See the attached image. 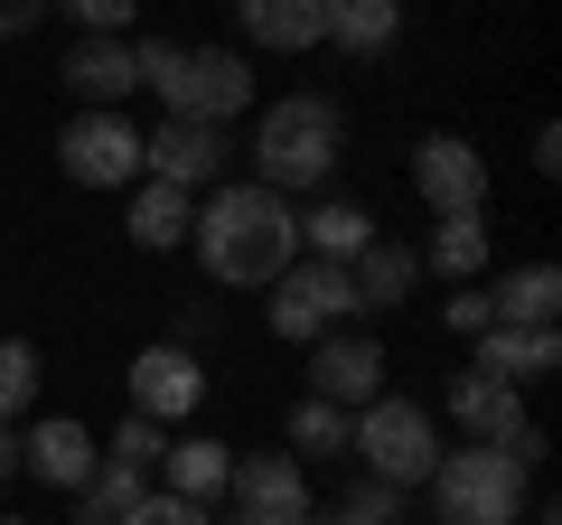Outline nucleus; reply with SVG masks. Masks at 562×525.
Wrapping results in <instances>:
<instances>
[{
    "mask_svg": "<svg viewBox=\"0 0 562 525\" xmlns=\"http://www.w3.org/2000/svg\"><path fill=\"white\" fill-rule=\"evenodd\" d=\"M188 244H198V262L225 291H272L301 262V216L272 188H216L198 206V225H188Z\"/></svg>",
    "mask_w": 562,
    "mask_h": 525,
    "instance_id": "1",
    "label": "nucleus"
},
{
    "mask_svg": "<svg viewBox=\"0 0 562 525\" xmlns=\"http://www.w3.org/2000/svg\"><path fill=\"white\" fill-rule=\"evenodd\" d=\"M347 150V122L328 94H281L272 113L254 122V188H272V198H301V188H328V169H338Z\"/></svg>",
    "mask_w": 562,
    "mask_h": 525,
    "instance_id": "2",
    "label": "nucleus"
},
{
    "mask_svg": "<svg viewBox=\"0 0 562 525\" xmlns=\"http://www.w3.org/2000/svg\"><path fill=\"white\" fill-rule=\"evenodd\" d=\"M140 85L169 103V122H235L254 103V66L235 47H169V38H140L132 47Z\"/></svg>",
    "mask_w": 562,
    "mask_h": 525,
    "instance_id": "3",
    "label": "nucleus"
},
{
    "mask_svg": "<svg viewBox=\"0 0 562 525\" xmlns=\"http://www.w3.org/2000/svg\"><path fill=\"white\" fill-rule=\"evenodd\" d=\"M431 506L441 525H525V469L497 442H469L431 460Z\"/></svg>",
    "mask_w": 562,
    "mask_h": 525,
    "instance_id": "4",
    "label": "nucleus"
},
{
    "mask_svg": "<svg viewBox=\"0 0 562 525\" xmlns=\"http://www.w3.org/2000/svg\"><path fill=\"white\" fill-rule=\"evenodd\" d=\"M347 450L366 460V479H394V488H422V479H431V460H441L431 413L403 404V394H375V404L347 423Z\"/></svg>",
    "mask_w": 562,
    "mask_h": 525,
    "instance_id": "5",
    "label": "nucleus"
},
{
    "mask_svg": "<svg viewBox=\"0 0 562 525\" xmlns=\"http://www.w3.org/2000/svg\"><path fill=\"white\" fill-rule=\"evenodd\" d=\"M338 320H357V301H347V262H291L272 282V338H291V347H310V338H328Z\"/></svg>",
    "mask_w": 562,
    "mask_h": 525,
    "instance_id": "6",
    "label": "nucleus"
},
{
    "mask_svg": "<svg viewBox=\"0 0 562 525\" xmlns=\"http://www.w3.org/2000/svg\"><path fill=\"white\" fill-rule=\"evenodd\" d=\"M225 506H235V525H310V516H319V506H310V469L291 460V450H254V460H235Z\"/></svg>",
    "mask_w": 562,
    "mask_h": 525,
    "instance_id": "7",
    "label": "nucleus"
},
{
    "mask_svg": "<svg viewBox=\"0 0 562 525\" xmlns=\"http://www.w3.org/2000/svg\"><path fill=\"white\" fill-rule=\"evenodd\" d=\"M57 169L76 188H132L140 179V132H132V113H76L57 132Z\"/></svg>",
    "mask_w": 562,
    "mask_h": 525,
    "instance_id": "8",
    "label": "nucleus"
},
{
    "mask_svg": "<svg viewBox=\"0 0 562 525\" xmlns=\"http://www.w3.org/2000/svg\"><path fill=\"white\" fill-rule=\"evenodd\" d=\"M198 404H206L198 347L160 338V347H140V357H132V413H140V423H188Z\"/></svg>",
    "mask_w": 562,
    "mask_h": 525,
    "instance_id": "9",
    "label": "nucleus"
},
{
    "mask_svg": "<svg viewBox=\"0 0 562 525\" xmlns=\"http://www.w3.org/2000/svg\"><path fill=\"white\" fill-rule=\"evenodd\" d=\"M413 188H422L431 216H479V206H487V160H479V142L431 132V142L413 150Z\"/></svg>",
    "mask_w": 562,
    "mask_h": 525,
    "instance_id": "10",
    "label": "nucleus"
},
{
    "mask_svg": "<svg viewBox=\"0 0 562 525\" xmlns=\"http://www.w3.org/2000/svg\"><path fill=\"white\" fill-rule=\"evenodd\" d=\"M225 160H235L225 122H160V132H140V169H150L160 188H188V198H198Z\"/></svg>",
    "mask_w": 562,
    "mask_h": 525,
    "instance_id": "11",
    "label": "nucleus"
},
{
    "mask_svg": "<svg viewBox=\"0 0 562 525\" xmlns=\"http://www.w3.org/2000/svg\"><path fill=\"white\" fill-rule=\"evenodd\" d=\"M310 394L319 404H338V413H366L384 394V347L375 338H310Z\"/></svg>",
    "mask_w": 562,
    "mask_h": 525,
    "instance_id": "12",
    "label": "nucleus"
},
{
    "mask_svg": "<svg viewBox=\"0 0 562 525\" xmlns=\"http://www.w3.org/2000/svg\"><path fill=\"white\" fill-rule=\"evenodd\" d=\"M94 460H103V442H94L85 423H66V413H57V423H38V432L20 442V469H29V479H47V488H66V498L94 479Z\"/></svg>",
    "mask_w": 562,
    "mask_h": 525,
    "instance_id": "13",
    "label": "nucleus"
},
{
    "mask_svg": "<svg viewBox=\"0 0 562 525\" xmlns=\"http://www.w3.org/2000/svg\"><path fill=\"white\" fill-rule=\"evenodd\" d=\"M469 347H479L469 366H479V376H497V384H516V394H525V384H543V376L562 366V338H553V328H479Z\"/></svg>",
    "mask_w": 562,
    "mask_h": 525,
    "instance_id": "14",
    "label": "nucleus"
},
{
    "mask_svg": "<svg viewBox=\"0 0 562 525\" xmlns=\"http://www.w3.org/2000/svg\"><path fill=\"white\" fill-rule=\"evenodd\" d=\"M235 20H244V38L272 47V57L328 47V0H235Z\"/></svg>",
    "mask_w": 562,
    "mask_h": 525,
    "instance_id": "15",
    "label": "nucleus"
},
{
    "mask_svg": "<svg viewBox=\"0 0 562 525\" xmlns=\"http://www.w3.org/2000/svg\"><path fill=\"white\" fill-rule=\"evenodd\" d=\"M450 423L469 432V442H506V432H525V394L497 376H479V366H460L450 376Z\"/></svg>",
    "mask_w": 562,
    "mask_h": 525,
    "instance_id": "16",
    "label": "nucleus"
},
{
    "mask_svg": "<svg viewBox=\"0 0 562 525\" xmlns=\"http://www.w3.org/2000/svg\"><path fill=\"white\" fill-rule=\"evenodd\" d=\"M413 282H422V254H403V244H384V235L347 262V301H357V310H403Z\"/></svg>",
    "mask_w": 562,
    "mask_h": 525,
    "instance_id": "17",
    "label": "nucleus"
},
{
    "mask_svg": "<svg viewBox=\"0 0 562 525\" xmlns=\"http://www.w3.org/2000/svg\"><path fill=\"white\" fill-rule=\"evenodd\" d=\"M66 85H76L94 113H113L122 94H140V66H132V38H85L76 57H66Z\"/></svg>",
    "mask_w": 562,
    "mask_h": 525,
    "instance_id": "18",
    "label": "nucleus"
},
{
    "mask_svg": "<svg viewBox=\"0 0 562 525\" xmlns=\"http://www.w3.org/2000/svg\"><path fill=\"white\" fill-rule=\"evenodd\" d=\"M553 310H562L553 262H525V272H506V282L487 291V328H553Z\"/></svg>",
    "mask_w": 562,
    "mask_h": 525,
    "instance_id": "19",
    "label": "nucleus"
},
{
    "mask_svg": "<svg viewBox=\"0 0 562 525\" xmlns=\"http://www.w3.org/2000/svg\"><path fill=\"white\" fill-rule=\"evenodd\" d=\"M140 498H150V469H140V460H122V450H103V460H94V479L76 488V525H122Z\"/></svg>",
    "mask_w": 562,
    "mask_h": 525,
    "instance_id": "20",
    "label": "nucleus"
},
{
    "mask_svg": "<svg viewBox=\"0 0 562 525\" xmlns=\"http://www.w3.org/2000/svg\"><path fill=\"white\" fill-rule=\"evenodd\" d=\"M160 469H169V498H225V479H235V450L225 442H206V432H188V442H169L160 450Z\"/></svg>",
    "mask_w": 562,
    "mask_h": 525,
    "instance_id": "21",
    "label": "nucleus"
},
{
    "mask_svg": "<svg viewBox=\"0 0 562 525\" xmlns=\"http://www.w3.org/2000/svg\"><path fill=\"white\" fill-rule=\"evenodd\" d=\"M403 38V0H328V47L347 57H384Z\"/></svg>",
    "mask_w": 562,
    "mask_h": 525,
    "instance_id": "22",
    "label": "nucleus"
},
{
    "mask_svg": "<svg viewBox=\"0 0 562 525\" xmlns=\"http://www.w3.org/2000/svg\"><path fill=\"white\" fill-rule=\"evenodd\" d=\"M188 225H198V198H188V188H140L132 198V244L140 254H169V244H188Z\"/></svg>",
    "mask_w": 562,
    "mask_h": 525,
    "instance_id": "23",
    "label": "nucleus"
},
{
    "mask_svg": "<svg viewBox=\"0 0 562 525\" xmlns=\"http://www.w3.org/2000/svg\"><path fill=\"white\" fill-rule=\"evenodd\" d=\"M301 244H310L319 262H357L366 244H375V216H366V206H338V198H328L319 216H301Z\"/></svg>",
    "mask_w": 562,
    "mask_h": 525,
    "instance_id": "24",
    "label": "nucleus"
},
{
    "mask_svg": "<svg viewBox=\"0 0 562 525\" xmlns=\"http://www.w3.org/2000/svg\"><path fill=\"white\" fill-rule=\"evenodd\" d=\"M479 262H487V216H441L431 225V272L479 282Z\"/></svg>",
    "mask_w": 562,
    "mask_h": 525,
    "instance_id": "25",
    "label": "nucleus"
},
{
    "mask_svg": "<svg viewBox=\"0 0 562 525\" xmlns=\"http://www.w3.org/2000/svg\"><path fill=\"white\" fill-rule=\"evenodd\" d=\"M347 423H357V413H338V404L310 394V404L291 413V450H301V460H338V450H347Z\"/></svg>",
    "mask_w": 562,
    "mask_h": 525,
    "instance_id": "26",
    "label": "nucleus"
},
{
    "mask_svg": "<svg viewBox=\"0 0 562 525\" xmlns=\"http://www.w3.org/2000/svg\"><path fill=\"white\" fill-rule=\"evenodd\" d=\"M38 404V347L29 338H0V423H20Z\"/></svg>",
    "mask_w": 562,
    "mask_h": 525,
    "instance_id": "27",
    "label": "nucleus"
},
{
    "mask_svg": "<svg viewBox=\"0 0 562 525\" xmlns=\"http://www.w3.org/2000/svg\"><path fill=\"white\" fill-rule=\"evenodd\" d=\"M338 516H357V525H403V488H394V479H357Z\"/></svg>",
    "mask_w": 562,
    "mask_h": 525,
    "instance_id": "28",
    "label": "nucleus"
},
{
    "mask_svg": "<svg viewBox=\"0 0 562 525\" xmlns=\"http://www.w3.org/2000/svg\"><path fill=\"white\" fill-rule=\"evenodd\" d=\"M103 450H122V460H140V469H160V423H140V413H122V432H113V442H103Z\"/></svg>",
    "mask_w": 562,
    "mask_h": 525,
    "instance_id": "29",
    "label": "nucleus"
},
{
    "mask_svg": "<svg viewBox=\"0 0 562 525\" xmlns=\"http://www.w3.org/2000/svg\"><path fill=\"white\" fill-rule=\"evenodd\" d=\"M122 525H206V506H198V498H169V488H160V498H140Z\"/></svg>",
    "mask_w": 562,
    "mask_h": 525,
    "instance_id": "30",
    "label": "nucleus"
},
{
    "mask_svg": "<svg viewBox=\"0 0 562 525\" xmlns=\"http://www.w3.org/2000/svg\"><path fill=\"white\" fill-rule=\"evenodd\" d=\"M57 10H76V20L94 29V38H122V29H132V10H140V0H57Z\"/></svg>",
    "mask_w": 562,
    "mask_h": 525,
    "instance_id": "31",
    "label": "nucleus"
},
{
    "mask_svg": "<svg viewBox=\"0 0 562 525\" xmlns=\"http://www.w3.org/2000/svg\"><path fill=\"white\" fill-rule=\"evenodd\" d=\"M47 10H57V0H0V38H29Z\"/></svg>",
    "mask_w": 562,
    "mask_h": 525,
    "instance_id": "32",
    "label": "nucleus"
},
{
    "mask_svg": "<svg viewBox=\"0 0 562 525\" xmlns=\"http://www.w3.org/2000/svg\"><path fill=\"white\" fill-rule=\"evenodd\" d=\"M450 328H460V338H479V328H487V291H460V301H450Z\"/></svg>",
    "mask_w": 562,
    "mask_h": 525,
    "instance_id": "33",
    "label": "nucleus"
},
{
    "mask_svg": "<svg viewBox=\"0 0 562 525\" xmlns=\"http://www.w3.org/2000/svg\"><path fill=\"white\" fill-rule=\"evenodd\" d=\"M20 479V442H10V423H0V488Z\"/></svg>",
    "mask_w": 562,
    "mask_h": 525,
    "instance_id": "34",
    "label": "nucleus"
},
{
    "mask_svg": "<svg viewBox=\"0 0 562 525\" xmlns=\"http://www.w3.org/2000/svg\"><path fill=\"white\" fill-rule=\"evenodd\" d=\"M310 525H357V516H310Z\"/></svg>",
    "mask_w": 562,
    "mask_h": 525,
    "instance_id": "35",
    "label": "nucleus"
},
{
    "mask_svg": "<svg viewBox=\"0 0 562 525\" xmlns=\"http://www.w3.org/2000/svg\"><path fill=\"white\" fill-rule=\"evenodd\" d=\"M0 525H20V516H0Z\"/></svg>",
    "mask_w": 562,
    "mask_h": 525,
    "instance_id": "36",
    "label": "nucleus"
}]
</instances>
